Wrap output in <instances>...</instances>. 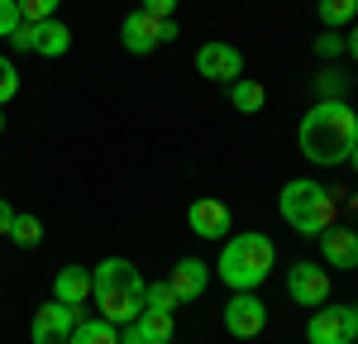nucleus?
Instances as JSON below:
<instances>
[{
  "label": "nucleus",
  "instance_id": "obj_7",
  "mask_svg": "<svg viewBox=\"0 0 358 344\" xmlns=\"http://www.w3.org/2000/svg\"><path fill=\"white\" fill-rule=\"evenodd\" d=\"M82 325V306H62V301H43L34 311V330L29 340L34 344H67V335Z\"/></svg>",
  "mask_w": 358,
  "mask_h": 344
},
{
  "label": "nucleus",
  "instance_id": "obj_30",
  "mask_svg": "<svg viewBox=\"0 0 358 344\" xmlns=\"http://www.w3.org/2000/svg\"><path fill=\"white\" fill-rule=\"evenodd\" d=\"M120 344H143V340H138L134 330H129V335H120Z\"/></svg>",
  "mask_w": 358,
  "mask_h": 344
},
{
  "label": "nucleus",
  "instance_id": "obj_20",
  "mask_svg": "<svg viewBox=\"0 0 358 344\" xmlns=\"http://www.w3.org/2000/svg\"><path fill=\"white\" fill-rule=\"evenodd\" d=\"M38 239H43V220H38V215H29V210H15V225H10V244L29 249V244H38Z\"/></svg>",
  "mask_w": 358,
  "mask_h": 344
},
{
  "label": "nucleus",
  "instance_id": "obj_33",
  "mask_svg": "<svg viewBox=\"0 0 358 344\" xmlns=\"http://www.w3.org/2000/svg\"><path fill=\"white\" fill-rule=\"evenodd\" d=\"M167 344H172V340H167Z\"/></svg>",
  "mask_w": 358,
  "mask_h": 344
},
{
  "label": "nucleus",
  "instance_id": "obj_28",
  "mask_svg": "<svg viewBox=\"0 0 358 344\" xmlns=\"http://www.w3.org/2000/svg\"><path fill=\"white\" fill-rule=\"evenodd\" d=\"M344 86H349V82H344V77H334V72L320 77V91H344Z\"/></svg>",
  "mask_w": 358,
  "mask_h": 344
},
{
  "label": "nucleus",
  "instance_id": "obj_10",
  "mask_svg": "<svg viewBox=\"0 0 358 344\" xmlns=\"http://www.w3.org/2000/svg\"><path fill=\"white\" fill-rule=\"evenodd\" d=\"M196 72L206 77V82H239V72H244V53L234 48V43H201L196 48Z\"/></svg>",
  "mask_w": 358,
  "mask_h": 344
},
{
  "label": "nucleus",
  "instance_id": "obj_22",
  "mask_svg": "<svg viewBox=\"0 0 358 344\" xmlns=\"http://www.w3.org/2000/svg\"><path fill=\"white\" fill-rule=\"evenodd\" d=\"M15 96H20V67H15L10 57H0V110H5Z\"/></svg>",
  "mask_w": 358,
  "mask_h": 344
},
{
  "label": "nucleus",
  "instance_id": "obj_2",
  "mask_svg": "<svg viewBox=\"0 0 358 344\" xmlns=\"http://www.w3.org/2000/svg\"><path fill=\"white\" fill-rule=\"evenodd\" d=\"M143 292L148 282L129 258H106L91 268V301L110 325H134V315L143 311Z\"/></svg>",
  "mask_w": 358,
  "mask_h": 344
},
{
  "label": "nucleus",
  "instance_id": "obj_11",
  "mask_svg": "<svg viewBox=\"0 0 358 344\" xmlns=\"http://www.w3.org/2000/svg\"><path fill=\"white\" fill-rule=\"evenodd\" d=\"M120 43H124L129 53H153V48L163 43V20L148 15V10L124 15V20H120Z\"/></svg>",
  "mask_w": 358,
  "mask_h": 344
},
{
  "label": "nucleus",
  "instance_id": "obj_29",
  "mask_svg": "<svg viewBox=\"0 0 358 344\" xmlns=\"http://www.w3.org/2000/svg\"><path fill=\"white\" fill-rule=\"evenodd\" d=\"M349 57H354V62H358V24L349 29Z\"/></svg>",
  "mask_w": 358,
  "mask_h": 344
},
{
  "label": "nucleus",
  "instance_id": "obj_16",
  "mask_svg": "<svg viewBox=\"0 0 358 344\" xmlns=\"http://www.w3.org/2000/svg\"><path fill=\"white\" fill-rule=\"evenodd\" d=\"M134 330L143 344H167L172 340V330H177V320H172V311H153V306H143V311L134 315Z\"/></svg>",
  "mask_w": 358,
  "mask_h": 344
},
{
  "label": "nucleus",
  "instance_id": "obj_17",
  "mask_svg": "<svg viewBox=\"0 0 358 344\" xmlns=\"http://www.w3.org/2000/svg\"><path fill=\"white\" fill-rule=\"evenodd\" d=\"M229 106H234L239 115H258L263 106H268V91H263L258 82H244V77H239V82H229Z\"/></svg>",
  "mask_w": 358,
  "mask_h": 344
},
{
  "label": "nucleus",
  "instance_id": "obj_25",
  "mask_svg": "<svg viewBox=\"0 0 358 344\" xmlns=\"http://www.w3.org/2000/svg\"><path fill=\"white\" fill-rule=\"evenodd\" d=\"M315 53H320V57H339V53H344V38H339V29H325V34L315 38Z\"/></svg>",
  "mask_w": 358,
  "mask_h": 344
},
{
  "label": "nucleus",
  "instance_id": "obj_4",
  "mask_svg": "<svg viewBox=\"0 0 358 344\" xmlns=\"http://www.w3.org/2000/svg\"><path fill=\"white\" fill-rule=\"evenodd\" d=\"M277 210H282V220L306 234V239H320L325 229L334 225V196L330 187H320L315 177H292L287 187H282V196H277Z\"/></svg>",
  "mask_w": 358,
  "mask_h": 344
},
{
  "label": "nucleus",
  "instance_id": "obj_32",
  "mask_svg": "<svg viewBox=\"0 0 358 344\" xmlns=\"http://www.w3.org/2000/svg\"><path fill=\"white\" fill-rule=\"evenodd\" d=\"M0 134H5V110H0Z\"/></svg>",
  "mask_w": 358,
  "mask_h": 344
},
{
  "label": "nucleus",
  "instance_id": "obj_18",
  "mask_svg": "<svg viewBox=\"0 0 358 344\" xmlns=\"http://www.w3.org/2000/svg\"><path fill=\"white\" fill-rule=\"evenodd\" d=\"M67 344H120V330H115L106 315H101V320H82V325L67 335Z\"/></svg>",
  "mask_w": 358,
  "mask_h": 344
},
{
  "label": "nucleus",
  "instance_id": "obj_5",
  "mask_svg": "<svg viewBox=\"0 0 358 344\" xmlns=\"http://www.w3.org/2000/svg\"><path fill=\"white\" fill-rule=\"evenodd\" d=\"M10 43L20 53H38V57H62L72 48V29L62 20H24V24L10 34Z\"/></svg>",
  "mask_w": 358,
  "mask_h": 344
},
{
  "label": "nucleus",
  "instance_id": "obj_1",
  "mask_svg": "<svg viewBox=\"0 0 358 344\" xmlns=\"http://www.w3.org/2000/svg\"><path fill=\"white\" fill-rule=\"evenodd\" d=\"M354 143H358V115L344 101H315L306 110L301 129H296V148L306 153V163H315V168L349 163Z\"/></svg>",
  "mask_w": 358,
  "mask_h": 344
},
{
  "label": "nucleus",
  "instance_id": "obj_31",
  "mask_svg": "<svg viewBox=\"0 0 358 344\" xmlns=\"http://www.w3.org/2000/svg\"><path fill=\"white\" fill-rule=\"evenodd\" d=\"M349 163H354V172H358V143H354V153H349Z\"/></svg>",
  "mask_w": 358,
  "mask_h": 344
},
{
  "label": "nucleus",
  "instance_id": "obj_3",
  "mask_svg": "<svg viewBox=\"0 0 358 344\" xmlns=\"http://www.w3.org/2000/svg\"><path fill=\"white\" fill-rule=\"evenodd\" d=\"M277 263V244L268 234H234L229 244L220 249V263H215V273L224 278V287H234V292H253V287L268 282V273H273Z\"/></svg>",
  "mask_w": 358,
  "mask_h": 344
},
{
  "label": "nucleus",
  "instance_id": "obj_6",
  "mask_svg": "<svg viewBox=\"0 0 358 344\" xmlns=\"http://www.w3.org/2000/svg\"><path fill=\"white\" fill-rule=\"evenodd\" d=\"M354 335H358V306H320L306 320L310 344H354Z\"/></svg>",
  "mask_w": 358,
  "mask_h": 344
},
{
  "label": "nucleus",
  "instance_id": "obj_19",
  "mask_svg": "<svg viewBox=\"0 0 358 344\" xmlns=\"http://www.w3.org/2000/svg\"><path fill=\"white\" fill-rule=\"evenodd\" d=\"M315 20H320L325 29L354 24V20H358V0H320V5H315Z\"/></svg>",
  "mask_w": 358,
  "mask_h": 344
},
{
  "label": "nucleus",
  "instance_id": "obj_14",
  "mask_svg": "<svg viewBox=\"0 0 358 344\" xmlns=\"http://www.w3.org/2000/svg\"><path fill=\"white\" fill-rule=\"evenodd\" d=\"M53 301H62V306H86V301H91V268H82V263L57 268V278H53Z\"/></svg>",
  "mask_w": 358,
  "mask_h": 344
},
{
  "label": "nucleus",
  "instance_id": "obj_15",
  "mask_svg": "<svg viewBox=\"0 0 358 344\" xmlns=\"http://www.w3.org/2000/svg\"><path fill=\"white\" fill-rule=\"evenodd\" d=\"M320 258L330 263V268H358V234L354 229H339V225H330L325 234H320Z\"/></svg>",
  "mask_w": 358,
  "mask_h": 344
},
{
  "label": "nucleus",
  "instance_id": "obj_13",
  "mask_svg": "<svg viewBox=\"0 0 358 344\" xmlns=\"http://www.w3.org/2000/svg\"><path fill=\"white\" fill-rule=\"evenodd\" d=\"M167 282H172V292H177L182 301H196V296H206V287H210V268L196 254H187V258H177V268H172Z\"/></svg>",
  "mask_w": 358,
  "mask_h": 344
},
{
  "label": "nucleus",
  "instance_id": "obj_9",
  "mask_svg": "<svg viewBox=\"0 0 358 344\" xmlns=\"http://www.w3.org/2000/svg\"><path fill=\"white\" fill-rule=\"evenodd\" d=\"M263 325H268V306L258 301V292H234V296L224 301V330H229L234 340L263 335Z\"/></svg>",
  "mask_w": 358,
  "mask_h": 344
},
{
  "label": "nucleus",
  "instance_id": "obj_21",
  "mask_svg": "<svg viewBox=\"0 0 358 344\" xmlns=\"http://www.w3.org/2000/svg\"><path fill=\"white\" fill-rule=\"evenodd\" d=\"M143 306H153V311H177L182 306V296L172 292V282H148V292H143Z\"/></svg>",
  "mask_w": 358,
  "mask_h": 344
},
{
  "label": "nucleus",
  "instance_id": "obj_23",
  "mask_svg": "<svg viewBox=\"0 0 358 344\" xmlns=\"http://www.w3.org/2000/svg\"><path fill=\"white\" fill-rule=\"evenodd\" d=\"M24 24V15H20V0H0V38H10L15 29Z\"/></svg>",
  "mask_w": 358,
  "mask_h": 344
},
{
  "label": "nucleus",
  "instance_id": "obj_24",
  "mask_svg": "<svg viewBox=\"0 0 358 344\" xmlns=\"http://www.w3.org/2000/svg\"><path fill=\"white\" fill-rule=\"evenodd\" d=\"M57 5H62V0H20V15H24V20H53Z\"/></svg>",
  "mask_w": 358,
  "mask_h": 344
},
{
  "label": "nucleus",
  "instance_id": "obj_12",
  "mask_svg": "<svg viewBox=\"0 0 358 344\" xmlns=\"http://www.w3.org/2000/svg\"><path fill=\"white\" fill-rule=\"evenodd\" d=\"M187 225H192L196 239H224L229 234V206L215 196H206V201H192V210H187Z\"/></svg>",
  "mask_w": 358,
  "mask_h": 344
},
{
  "label": "nucleus",
  "instance_id": "obj_26",
  "mask_svg": "<svg viewBox=\"0 0 358 344\" xmlns=\"http://www.w3.org/2000/svg\"><path fill=\"white\" fill-rule=\"evenodd\" d=\"M138 10H148V15H158V20H172V15H177V0H143Z\"/></svg>",
  "mask_w": 358,
  "mask_h": 344
},
{
  "label": "nucleus",
  "instance_id": "obj_27",
  "mask_svg": "<svg viewBox=\"0 0 358 344\" xmlns=\"http://www.w3.org/2000/svg\"><path fill=\"white\" fill-rule=\"evenodd\" d=\"M10 225H15V206L0 201V239H10Z\"/></svg>",
  "mask_w": 358,
  "mask_h": 344
},
{
  "label": "nucleus",
  "instance_id": "obj_8",
  "mask_svg": "<svg viewBox=\"0 0 358 344\" xmlns=\"http://www.w3.org/2000/svg\"><path fill=\"white\" fill-rule=\"evenodd\" d=\"M287 296L296 301V306H325L330 301V273L320 268V263H292L287 268Z\"/></svg>",
  "mask_w": 358,
  "mask_h": 344
}]
</instances>
